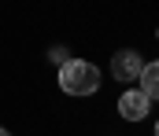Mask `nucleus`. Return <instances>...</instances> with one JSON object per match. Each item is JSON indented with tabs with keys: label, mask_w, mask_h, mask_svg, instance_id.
<instances>
[{
	"label": "nucleus",
	"mask_w": 159,
	"mask_h": 136,
	"mask_svg": "<svg viewBox=\"0 0 159 136\" xmlns=\"http://www.w3.org/2000/svg\"><path fill=\"white\" fill-rule=\"evenodd\" d=\"M59 89L67 96H93L100 89V70L85 59H67L59 66Z\"/></svg>",
	"instance_id": "nucleus-1"
},
{
	"label": "nucleus",
	"mask_w": 159,
	"mask_h": 136,
	"mask_svg": "<svg viewBox=\"0 0 159 136\" xmlns=\"http://www.w3.org/2000/svg\"><path fill=\"white\" fill-rule=\"evenodd\" d=\"M141 70H144V63H141V55H137L133 48H122V52L111 55V77H115V81L133 85V81L141 77Z\"/></svg>",
	"instance_id": "nucleus-2"
},
{
	"label": "nucleus",
	"mask_w": 159,
	"mask_h": 136,
	"mask_svg": "<svg viewBox=\"0 0 159 136\" xmlns=\"http://www.w3.org/2000/svg\"><path fill=\"white\" fill-rule=\"evenodd\" d=\"M148 107H152V99H148L141 89L122 92V99H119V114L126 118V122H141V118H148Z\"/></svg>",
	"instance_id": "nucleus-3"
},
{
	"label": "nucleus",
	"mask_w": 159,
	"mask_h": 136,
	"mask_svg": "<svg viewBox=\"0 0 159 136\" xmlns=\"http://www.w3.org/2000/svg\"><path fill=\"white\" fill-rule=\"evenodd\" d=\"M141 92L148 96V99H159V59L156 63H144V70H141Z\"/></svg>",
	"instance_id": "nucleus-4"
},
{
	"label": "nucleus",
	"mask_w": 159,
	"mask_h": 136,
	"mask_svg": "<svg viewBox=\"0 0 159 136\" xmlns=\"http://www.w3.org/2000/svg\"><path fill=\"white\" fill-rule=\"evenodd\" d=\"M48 55H52V63H59V66H63V63L70 59V55H67V48H63V44H56L52 52H48Z\"/></svg>",
	"instance_id": "nucleus-5"
},
{
	"label": "nucleus",
	"mask_w": 159,
	"mask_h": 136,
	"mask_svg": "<svg viewBox=\"0 0 159 136\" xmlns=\"http://www.w3.org/2000/svg\"><path fill=\"white\" fill-rule=\"evenodd\" d=\"M0 136H11V133H7V129H0Z\"/></svg>",
	"instance_id": "nucleus-6"
},
{
	"label": "nucleus",
	"mask_w": 159,
	"mask_h": 136,
	"mask_svg": "<svg viewBox=\"0 0 159 136\" xmlns=\"http://www.w3.org/2000/svg\"><path fill=\"white\" fill-rule=\"evenodd\" d=\"M156 136H159V122H156Z\"/></svg>",
	"instance_id": "nucleus-7"
},
{
	"label": "nucleus",
	"mask_w": 159,
	"mask_h": 136,
	"mask_svg": "<svg viewBox=\"0 0 159 136\" xmlns=\"http://www.w3.org/2000/svg\"><path fill=\"white\" fill-rule=\"evenodd\" d=\"M156 37H159V33H156Z\"/></svg>",
	"instance_id": "nucleus-8"
}]
</instances>
